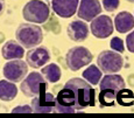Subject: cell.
Here are the masks:
<instances>
[{
    "label": "cell",
    "mask_w": 134,
    "mask_h": 118,
    "mask_svg": "<svg viewBox=\"0 0 134 118\" xmlns=\"http://www.w3.org/2000/svg\"><path fill=\"white\" fill-rule=\"evenodd\" d=\"M90 29H91L92 35L96 36L97 39H106L110 35H112L114 30V22L109 15L100 14L91 21Z\"/></svg>",
    "instance_id": "obj_8"
},
{
    "label": "cell",
    "mask_w": 134,
    "mask_h": 118,
    "mask_svg": "<svg viewBox=\"0 0 134 118\" xmlns=\"http://www.w3.org/2000/svg\"><path fill=\"white\" fill-rule=\"evenodd\" d=\"M1 55L5 60H18L25 56V47L15 40H8L1 48Z\"/></svg>",
    "instance_id": "obj_15"
},
{
    "label": "cell",
    "mask_w": 134,
    "mask_h": 118,
    "mask_svg": "<svg viewBox=\"0 0 134 118\" xmlns=\"http://www.w3.org/2000/svg\"><path fill=\"white\" fill-rule=\"evenodd\" d=\"M66 34L69 39L74 42H82L85 41L89 36V26L86 22L81 20H74L72 22L68 25Z\"/></svg>",
    "instance_id": "obj_14"
},
{
    "label": "cell",
    "mask_w": 134,
    "mask_h": 118,
    "mask_svg": "<svg viewBox=\"0 0 134 118\" xmlns=\"http://www.w3.org/2000/svg\"><path fill=\"white\" fill-rule=\"evenodd\" d=\"M18 87L14 82L8 79H0V99L4 102H11L16 97Z\"/></svg>",
    "instance_id": "obj_18"
},
{
    "label": "cell",
    "mask_w": 134,
    "mask_h": 118,
    "mask_svg": "<svg viewBox=\"0 0 134 118\" xmlns=\"http://www.w3.org/2000/svg\"><path fill=\"white\" fill-rule=\"evenodd\" d=\"M110 46L113 50H115V52H119V53L125 52V45H124V41L118 36L113 37V39L111 40Z\"/></svg>",
    "instance_id": "obj_24"
},
{
    "label": "cell",
    "mask_w": 134,
    "mask_h": 118,
    "mask_svg": "<svg viewBox=\"0 0 134 118\" xmlns=\"http://www.w3.org/2000/svg\"><path fill=\"white\" fill-rule=\"evenodd\" d=\"M65 87L70 88L75 96V109L76 111L85 109L87 106L94 105V89L86 79L81 77H74L69 79Z\"/></svg>",
    "instance_id": "obj_1"
},
{
    "label": "cell",
    "mask_w": 134,
    "mask_h": 118,
    "mask_svg": "<svg viewBox=\"0 0 134 118\" xmlns=\"http://www.w3.org/2000/svg\"><path fill=\"white\" fill-rule=\"evenodd\" d=\"M22 17L27 22L44 24L50 17V8L42 0H30L22 8Z\"/></svg>",
    "instance_id": "obj_3"
},
{
    "label": "cell",
    "mask_w": 134,
    "mask_h": 118,
    "mask_svg": "<svg viewBox=\"0 0 134 118\" xmlns=\"http://www.w3.org/2000/svg\"><path fill=\"white\" fill-rule=\"evenodd\" d=\"M2 74L6 79L14 83H19L28 75V63L22 61L21 58L18 60H9L5 63Z\"/></svg>",
    "instance_id": "obj_7"
},
{
    "label": "cell",
    "mask_w": 134,
    "mask_h": 118,
    "mask_svg": "<svg viewBox=\"0 0 134 118\" xmlns=\"http://www.w3.org/2000/svg\"><path fill=\"white\" fill-rule=\"evenodd\" d=\"M102 13V2L99 0H81L77 15L84 21H92Z\"/></svg>",
    "instance_id": "obj_11"
},
{
    "label": "cell",
    "mask_w": 134,
    "mask_h": 118,
    "mask_svg": "<svg viewBox=\"0 0 134 118\" xmlns=\"http://www.w3.org/2000/svg\"><path fill=\"white\" fill-rule=\"evenodd\" d=\"M5 8H6V1L5 0H0V17L5 12Z\"/></svg>",
    "instance_id": "obj_27"
},
{
    "label": "cell",
    "mask_w": 134,
    "mask_h": 118,
    "mask_svg": "<svg viewBox=\"0 0 134 118\" xmlns=\"http://www.w3.org/2000/svg\"><path fill=\"white\" fill-rule=\"evenodd\" d=\"M76 111L75 109V96L70 88L64 85L55 99V106L54 112L57 114H74Z\"/></svg>",
    "instance_id": "obj_9"
},
{
    "label": "cell",
    "mask_w": 134,
    "mask_h": 118,
    "mask_svg": "<svg viewBox=\"0 0 134 118\" xmlns=\"http://www.w3.org/2000/svg\"><path fill=\"white\" fill-rule=\"evenodd\" d=\"M102 5L106 12H114L120 6V0H102Z\"/></svg>",
    "instance_id": "obj_23"
},
{
    "label": "cell",
    "mask_w": 134,
    "mask_h": 118,
    "mask_svg": "<svg viewBox=\"0 0 134 118\" xmlns=\"http://www.w3.org/2000/svg\"><path fill=\"white\" fill-rule=\"evenodd\" d=\"M13 114H32L33 112V109L32 106H29V105H18V106H15L14 109L12 110Z\"/></svg>",
    "instance_id": "obj_25"
},
{
    "label": "cell",
    "mask_w": 134,
    "mask_h": 118,
    "mask_svg": "<svg viewBox=\"0 0 134 118\" xmlns=\"http://www.w3.org/2000/svg\"><path fill=\"white\" fill-rule=\"evenodd\" d=\"M126 46H127V50L130 53L134 54V30L127 34L126 36Z\"/></svg>",
    "instance_id": "obj_26"
},
{
    "label": "cell",
    "mask_w": 134,
    "mask_h": 118,
    "mask_svg": "<svg viewBox=\"0 0 134 118\" xmlns=\"http://www.w3.org/2000/svg\"><path fill=\"white\" fill-rule=\"evenodd\" d=\"M128 2H132V4H134V0H127Z\"/></svg>",
    "instance_id": "obj_28"
},
{
    "label": "cell",
    "mask_w": 134,
    "mask_h": 118,
    "mask_svg": "<svg viewBox=\"0 0 134 118\" xmlns=\"http://www.w3.org/2000/svg\"><path fill=\"white\" fill-rule=\"evenodd\" d=\"M41 74L43 75V77L46 78L48 83H56V82L60 81L62 76L61 68L56 63H50V65L42 67Z\"/></svg>",
    "instance_id": "obj_19"
},
{
    "label": "cell",
    "mask_w": 134,
    "mask_h": 118,
    "mask_svg": "<svg viewBox=\"0 0 134 118\" xmlns=\"http://www.w3.org/2000/svg\"><path fill=\"white\" fill-rule=\"evenodd\" d=\"M48 88V82L43 77V75L37 71L28 74L21 81L20 90L27 97H35L37 95L42 94Z\"/></svg>",
    "instance_id": "obj_5"
},
{
    "label": "cell",
    "mask_w": 134,
    "mask_h": 118,
    "mask_svg": "<svg viewBox=\"0 0 134 118\" xmlns=\"http://www.w3.org/2000/svg\"><path fill=\"white\" fill-rule=\"evenodd\" d=\"M92 60H93L92 53L83 46H76L70 48L65 55L66 66L72 71H78L83 67L89 66Z\"/></svg>",
    "instance_id": "obj_4"
},
{
    "label": "cell",
    "mask_w": 134,
    "mask_h": 118,
    "mask_svg": "<svg viewBox=\"0 0 134 118\" xmlns=\"http://www.w3.org/2000/svg\"><path fill=\"white\" fill-rule=\"evenodd\" d=\"M79 0H53L51 8L60 18L68 19L77 13Z\"/></svg>",
    "instance_id": "obj_13"
},
{
    "label": "cell",
    "mask_w": 134,
    "mask_h": 118,
    "mask_svg": "<svg viewBox=\"0 0 134 118\" xmlns=\"http://www.w3.org/2000/svg\"><path fill=\"white\" fill-rule=\"evenodd\" d=\"M97 66L104 74H117L124 67V57L115 50H103L97 57Z\"/></svg>",
    "instance_id": "obj_6"
},
{
    "label": "cell",
    "mask_w": 134,
    "mask_h": 118,
    "mask_svg": "<svg viewBox=\"0 0 134 118\" xmlns=\"http://www.w3.org/2000/svg\"><path fill=\"white\" fill-rule=\"evenodd\" d=\"M117 91L112 89H100L99 92V103L103 106H113L117 101Z\"/></svg>",
    "instance_id": "obj_21"
},
{
    "label": "cell",
    "mask_w": 134,
    "mask_h": 118,
    "mask_svg": "<svg viewBox=\"0 0 134 118\" xmlns=\"http://www.w3.org/2000/svg\"><path fill=\"white\" fill-rule=\"evenodd\" d=\"M114 27L121 34L131 32L134 28V15L126 11L118 13L117 17L114 18Z\"/></svg>",
    "instance_id": "obj_16"
},
{
    "label": "cell",
    "mask_w": 134,
    "mask_h": 118,
    "mask_svg": "<svg viewBox=\"0 0 134 118\" xmlns=\"http://www.w3.org/2000/svg\"><path fill=\"white\" fill-rule=\"evenodd\" d=\"M117 102L121 106H128V105H133L134 103V94L130 89L124 88L121 90L118 91L117 94Z\"/></svg>",
    "instance_id": "obj_22"
},
{
    "label": "cell",
    "mask_w": 134,
    "mask_h": 118,
    "mask_svg": "<svg viewBox=\"0 0 134 118\" xmlns=\"http://www.w3.org/2000/svg\"><path fill=\"white\" fill-rule=\"evenodd\" d=\"M126 83L122 76L117 74H106L104 77H102L99 82L100 89H112L114 91H119L125 88Z\"/></svg>",
    "instance_id": "obj_17"
},
{
    "label": "cell",
    "mask_w": 134,
    "mask_h": 118,
    "mask_svg": "<svg viewBox=\"0 0 134 118\" xmlns=\"http://www.w3.org/2000/svg\"><path fill=\"white\" fill-rule=\"evenodd\" d=\"M56 97L51 92L43 91L42 94L33 97L30 106L33 109V112L36 114H49L54 111Z\"/></svg>",
    "instance_id": "obj_12"
},
{
    "label": "cell",
    "mask_w": 134,
    "mask_h": 118,
    "mask_svg": "<svg viewBox=\"0 0 134 118\" xmlns=\"http://www.w3.org/2000/svg\"><path fill=\"white\" fill-rule=\"evenodd\" d=\"M49 61H50V53H49L48 48L43 47V46L30 48V50H28L26 54V62L28 63V66L34 69L42 68Z\"/></svg>",
    "instance_id": "obj_10"
},
{
    "label": "cell",
    "mask_w": 134,
    "mask_h": 118,
    "mask_svg": "<svg viewBox=\"0 0 134 118\" xmlns=\"http://www.w3.org/2000/svg\"><path fill=\"white\" fill-rule=\"evenodd\" d=\"M84 79H86L90 84L92 85H97L99 84L100 79L103 77V71L100 70V68L96 65H90L85 70L82 74Z\"/></svg>",
    "instance_id": "obj_20"
},
{
    "label": "cell",
    "mask_w": 134,
    "mask_h": 118,
    "mask_svg": "<svg viewBox=\"0 0 134 118\" xmlns=\"http://www.w3.org/2000/svg\"><path fill=\"white\" fill-rule=\"evenodd\" d=\"M16 40L24 46L25 48L37 47L43 41V30L37 24L25 22L19 25L15 32Z\"/></svg>",
    "instance_id": "obj_2"
}]
</instances>
